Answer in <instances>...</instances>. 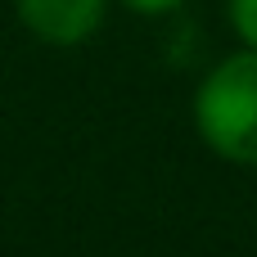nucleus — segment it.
<instances>
[{
    "label": "nucleus",
    "instance_id": "7ed1b4c3",
    "mask_svg": "<svg viewBox=\"0 0 257 257\" xmlns=\"http://www.w3.org/2000/svg\"><path fill=\"white\" fill-rule=\"evenodd\" d=\"M230 32L244 50H257V0H226Z\"/></svg>",
    "mask_w": 257,
    "mask_h": 257
},
{
    "label": "nucleus",
    "instance_id": "f257e3e1",
    "mask_svg": "<svg viewBox=\"0 0 257 257\" xmlns=\"http://www.w3.org/2000/svg\"><path fill=\"white\" fill-rule=\"evenodd\" d=\"M194 131L230 167H257V50L217 59L194 86Z\"/></svg>",
    "mask_w": 257,
    "mask_h": 257
},
{
    "label": "nucleus",
    "instance_id": "f03ea898",
    "mask_svg": "<svg viewBox=\"0 0 257 257\" xmlns=\"http://www.w3.org/2000/svg\"><path fill=\"white\" fill-rule=\"evenodd\" d=\"M9 5L32 41L50 50H77L99 36L113 0H9Z\"/></svg>",
    "mask_w": 257,
    "mask_h": 257
},
{
    "label": "nucleus",
    "instance_id": "20e7f679",
    "mask_svg": "<svg viewBox=\"0 0 257 257\" xmlns=\"http://www.w3.org/2000/svg\"><path fill=\"white\" fill-rule=\"evenodd\" d=\"M131 14H145V18H163V14H172V9H181L185 0H122Z\"/></svg>",
    "mask_w": 257,
    "mask_h": 257
}]
</instances>
